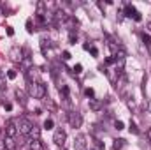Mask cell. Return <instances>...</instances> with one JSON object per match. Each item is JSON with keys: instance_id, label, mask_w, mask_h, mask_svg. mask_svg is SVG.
I'll return each instance as SVG.
<instances>
[{"instance_id": "20", "label": "cell", "mask_w": 151, "mask_h": 150, "mask_svg": "<svg viewBox=\"0 0 151 150\" xmlns=\"http://www.w3.org/2000/svg\"><path fill=\"white\" fill-rule=\"evenodd\" d=\"M40 42H42V50H46V44L49 46V39H46V37H42V39H40Z\"/></svg>"}, {"instance_id": "28", "label": "cell", "mask_w": 151, "mask_h": 150, "mask_svg": "<svg viewBox=\"0 0 151 150\" xmlns=\"http://www.w3.org/2000/svg\"><path fill=\"white\" fill-rule=\"evenodd\" d=\"M146 106H148V111L151 113V101H148V104H146Z\"/></svg>"}, {"instance_id": "30", "label": "cell", "mask_w": 151, "mask_h": 150, "mask_svg": "<svg viewBox=\"0 0 151 150\" xmlns=\"http://www.w3.org/2000/svg\"><path fill=\"white\" fill-rule=\"evenodd\" d=\"M148 138H150V140H151V129H150V131H148Z\"/></svg>"}, {"instance_id": "14", "label": "cell", "mask_w": 151, "mask_h": 150, "mask_svg": "<svg viewBox=\"0 0 151 150\" xmlns=\"http://www.w3.org/2000/svg\"><path fill=\"white\" fill-rule=\"evenodd\" d=\"M142 42L146 44V48H150L151 46V36L150 34H142Z\"/></svg>"}, {"instance_id": "17", "label": "cell", "mask_w": 151, "mask_h": 150, "mask_svg": "<svg viewBox=\"0 0 151 150\" xmlns=\"http://www.w3.org/2000/svg\"><path fill=\"white\" fill-rule=\"evenodd\" d=\"M53 125H55V122H53L51 118H46V122H44V129H53Z\"/></svg>"}, {"instance_id": "9", "label": "cell", "mask_w": 151, "mask_h": 150, "mask_svg": "<svg viewBox=\"0 0 151 150\" xmlns=\"http://www.w3.org/2000/svg\"><path fill=\"white\" fill-rule=\"evenodd\" d=\"M11 55H12V60H16V62H21V50L19 48H14L12 51H11Z\"/></svg>"}, {"instance_id": "15", "label": "cell", "mask_w": 151, "mask_h": 150, "mask_svg": "<svg viewBox=\"0 0 151 150\" xmlns=\"http://www.w3.org/2000/svg\"><path fill=\"white\" fill-rule=\"evenodd\" d=\"M69 41H70V44H76V41H77V32H74V28L70 30V36H69Z\"/></svg>"}, {"instance_id": "4", "label": "cell", "mask_w": 151, "mask_h": 150, "mask_svg": "<svg viewBox=\"0 0 151 150\" xmlns=\"http://www.w3.org/2000/svg\"><path fill=\"white\" fill-rule=\"evenodd\" d=\"M65 140H67V133L63 131V129H56L55 131V134H53V141L56 143V145H65Z\"/></svg>"}, {"instance_id": "10", "label": "cell", "mask_w": 151, "mask_h": 150, "mask_svg": "<svg viewBox=\"0 0 151 150\" xmlns=\"http://www.w3.org/2000/svg\"><path fill=\"white\" fill-rule=\"evenodd\" d=\"M30 136H32V140H40V129H39L37 125H34V127H32Z\"/></svg>"}, {"instance_id": "23", "label": "cell", "mask_w": 151, "mask_h": 150, "mask_svg": "<svg viewBox=\"0 0 151 150\" xmlns=\"http://www.w3.org/2000/svg\"><path fill=\"white\" fill-rule=\"evenodd\" d=\"M134 20H135V21H141V20H142L141 12H135V14H134Z\"/></svg>"}, {"instance_id": "19", "label": "cell", "mask_w": 151, "mask_h": 150, "mask_svg": "<svg viewBox=\"0 0 151 150\" xmlns=\"http://www.w3.org/2000/svg\"><path fill=\"white\" fill-rule=\"evenodd\" d=\"M130 133H134V134H139V129H137V125H135V124H132V125H130Z\"/></svg>"}, {"instance_id": "6", "label": "cell", "mask_w": 151, "mask_h": 150, "mask_svg": "<svg viewBox=\"0 0 151 150\" xmlns=\"http://www.w3.org/2000/svg\"><path fill=\"white\" fill-rule=\"evenodd\" d=\"M74 147H76V150H88V147H86V138H84L83 134L76 136V140H74Z\"/></svg>"}, {"instance_id": "1", "label": "cell", "mask_w": 151, "mask_h": 150, "mask_svg": "<svg viewBox=\"0 0 151 150\" xmlns=\"http://www.w3.org/2000/svg\"><path fill=\"white\" fill-rule=\"evenodd\" d=\"M28 94L35 99H44L46 97V85L42 81H32L28 87Z\"/></svg>"}, {"instance_id": "13", "label": "cell", "mask_w": 151, "mask_h": 150, "mask_svg": "<svg viewBox=\"0 0 151 150\" xmlns=\"http://www.w3.org/2000/svg\"><path fill=\"white\" fill-rule=\"evenodd\" d=\"M90 108L95 110V111H99V110H100V103H99L97 99H90Z\"/></svg>"}, {"instance_id": "3", "label": "cell", "mask_w": 151, "mask_h": 150, "mask_svg": "<svg viewBox=\"0 0 151 150\" xmlns=\"http://www.w3.org/2000/svg\"><path fill=\"white\" fill-rule=\"evenodd\" d=\"M67 118H69V122H70L72 127H79L83 124V118H81V113L79 111H69L67 113Z\"/></svg>"}, {"instance_id": "18", "label": "cell", "mask_w": 151, "mask_h": 150, "mask_svg": "<svg viewBox=\"0 0 151 150\" xmlns=\"http://www.w3.org/2000/svg\"><path fill=\"white\" fill-rule=\"evenodd\" d=\"M114 127H116L118 131H121V129H123V122H121V120H116V122H114Z\"/></svg>"}, {"instance_id": "21", "label": "cell", "mask_w": 151, "mask_h": 150, "mask_svg": "<svg viewBox=\"0 0 151 150\" xmlns=\"http://www.w3.org/2000/svg\"><path fill=\"white\" fill-rule=\"evenodd\" d=\"M7 78H9V79H14V78H16V71H9V73H7Z\"/></svg>"}, {"instance_id": "25", "label": "cell", "mask_w": 151, "mask_h": 150, "mask_svg": "<svg viewBox=\"0 0 151 150\" xmlns=\"http://www.w3.org/2000/svg\"><path fill=\"white\" fill-rule=\"evenodd\" d=\"M86 95L88 97H93V88H86Z\"/></svg>"}, {"instance_id": "11", "label": "cell", "mask_w": 151, "mask_h": 150, "mask_svg": "<svg viewBox=\"0 0 151 150\" xmlns=\"http://www.w3.org/2000/svg\"><path fill=\"white\" fill-rule=\"evenodd\" d=\"M135 12H137V11H135V7H134V5H127V7H125V16L132 18Z\"/></svg>"}, {"instance_id": "24", "label": "cell", "mask_w": 151, "mask_h": 150, "mask_svg": "<svg viewBox=\"0 0 151 150\" xmlns=\"http://www.w3.org/2000/svg\"><path fill=\"white\" fill-rule=\"evenodd\" d=\"M4 108H5L7 111H11V110H12V104H11V103H4Z\"/></svg>"}, {"instance_id": "22", "label": "cell", "mask_w": 151, "mask_h": 150, "mask_svg": "<svg viewBox=\"0 0 151 150\" xmlns=\"http://www.w3.org/2000/svg\"><path fill=\"white\" fill-rule=\"evenodd\" d=\"M90 51H91V55H93V57H97V55H99V50H97V48H93V46H90Z\"/></svg>"}, {"instance_id": "29", "label": "cell", "mask_w": 151, "mask_h": 150, "mask_svg": "<svg viewBox=\"0 0 151 150\" xmlns=\"http://www.w3.org/2000/svg\"><path fill=\"white\" fill-rule=\"evenodd\" d=\"M146 27H148V30H150V34H151V21H148V25H146Z\"/></svg>"}, {"instance_id": "16", "label": "cell", "mask_w": 151, "mask_h": 150, "mask_svg": "<svg viewBox=\"0 0 151 150\" xmlns=\"http://www.w3.org/2000/svg\"><path fill=\"white\" fill-rule=\"evenodd\" d=\"M123 145H125V140H116L114 141V150H121Z\"/></svg>"}, {"instance_id": "12", "label": "cell", "mask_w": 151, "mask_h": 150, "mask_svg": "<svg viewBox=\"0 0 151 150\" xmlns=\"http://www.w3.org/2000/svg\"><path fill=\"white\" fill-rule=\"evenodd\" d=\"M16 97H18V101H19L21 104H25V103H27V99H25L27 95H25V92H23V90H19V88L16 90Z\"/></svg>"}, {"instance_id": "26", "label": "cell", "mask_w": 151, "mask_h": 150, "mask_svg": "<svg viewBox=\"0 0 151 150\" xmlns=\"http://www.w3.org/2000/svg\"><path fill=\"white\" fill-rule=\"evenodd\" d=\"M81 69H83V67H81V66L77 64V66L74 67V73H76V74H79V73H81Z\"/></svg>"}, {"instance_id": "2", "label": "cell", "mask_w": 151, "mask_h": 150, "mask_svg": "<svg viewBox=\"0 0 151 150\" xmlns=\"http://www.w3.org/2000/svg\"><path fill=\"white\" fill-rule=\"evenodd\" d=\"M16 125H18V134H23V136H28L30 131H32V127H34V124H32L28 118H19V120H16Z\"/></svg>"}, {"instance_id": "8", "label": "cell", "mask_w": 151, "mask_h": 150, "mask_svg": "<svg viewBox=\"0 0 151 150\" xmlns=\"http://www.w3.org/2000/svg\"><path fill=\"white\" fill-rule=\"evenodd\" d=\"M28 149L30 150H44V147H42L40 140H30L28 141Z\"/></svg>"}, {"instance_id": "31", "label": "cell", "mask_w": 151, "mask_h": 150, "mask_svg": "<svg viewBox=\"0 0 151 150\" xmlns=\"http://www.w3.org/2000/svg\"><path fill=\"white\" fill-rule=\"evenodd\" d=\"M4 150H5V149H4Z\"/></svg>"}, {"instance_id": "7", "label": "cell", "mask_w": 151, "mask_h": 150, "mask_svg": "<svg viewBox=\"0 0 151 150\" xmlns=\"http://www.w3.org/2000/svg\"><path fill=\"white\" fill-rule=\"evenodd\" d=\"M4 147H5V150H16L18 143L14 141V138H7V136H5V140H4Z\"/></svg>"}, {"instance_id": "5", "label": "cell", "mask_w": 151, "mask_h": 150, "mask_svg": "<svg viewBox=\"0 0 151 150\" xmlns=\"http://www.w3.org/2000/svg\"><path fill=\"white\" fill-rule=\"evenodd\" d=\"M16 134H18V125H16L14 120H9V122L5 124V136H7V138H14Z\"/></svg>"}, {"instance_id": "27", "label": "cell", "mask_w": 151, "mask_h": 150, "mask_svg": "<svg viewBox=\"0 0 151 150\" xmlns=\"http://www.w3.org/2000/svg\"><path fill=\"white\" fill-rule=\"evenodd\" d=\"M70 58V53L69 51H63V60H69Z\"/></svg>"}]
</instances>
